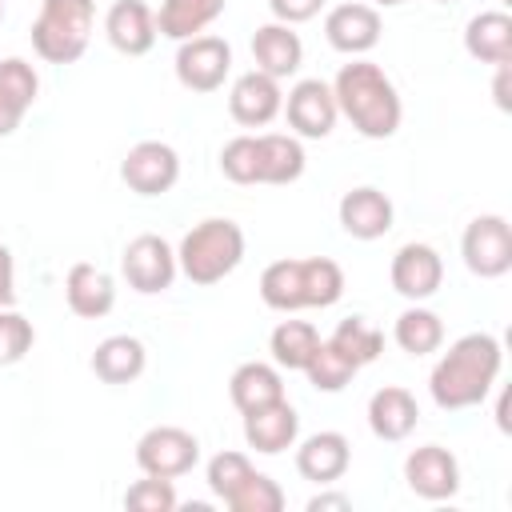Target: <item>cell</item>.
I'll use <instances>...</instances> for the list:
<instances>
[{"mask_svg":"<svg viewBox=\"0 0 512 512\" xmlns=\"http://www.w3.org/2000/svg\"><path fill=\"white\" fill-rule=\"evenodd\" d=\"M500 368H504V348L492 332H468L452 340L428 376L432 404L444 412H464L484 404L500 380Z\"/></svg>","mask_w":512,"mask_h":512,"instance_id":"6da1fadb","label":"cell"},{"mask_svg":"<svg viewBox=\"0 0 512 512\" xmlns=\"http://www.w3.org/2000/svg\"><path fill=\"white\" fill-rule=\"evenodd\" d=\"M332 96H336L340 116L364 140H388V136H396V128L404 120V104H400L396 84L372 60L356 56L352 64H344L332 80Z\"/></svg>","mask_w":512,"mask_h":512,"instance_id":"7a4b0ae2","label":"cell"},{"mask_svg":"<svg viewBox=\"0 0 512 512\" xmlns=\"http://www.w3.org/2000/svg\"><path fill=\"white\" fill-rule=\"evenodd\" d=\"M344 296V268L328 256L304 260H272L260 272V300L272 312H300V308H332Z\"/></svg>","mask_w":512,"mask_h":512,"instance_id":"3957f363","label":"cell"},{"mask_svg":"<svg viewBox=\"0 0 512 512\" xmlns=\"http://www.w3.org/2000/svg\"><path fill=\"white\" fill-rule=\"evenodd\" d=\"M304 144L300 136L260 132V136H232L220 148V172L232 184H292L304 176Z\"/></svg>","mask_w":512,"mask_h":512,"instance_id":"277c9868","label":"cell"},{"mask_svg":"<svg viewBox=\"0 0 512 512\" xmlns=\"http://www.w3.org/2000/svg\"><path fill=\"white\" fill-rule=\"evenodd\" d=\"M240 260H244V228L228 216H208L192 224L176 248V268L200 288L232 276Z\"/></svg>","mask_w":512,"mask_h":512,"instance_id":"5b68a950","label":"cell"},{"mask_svg":"<svg viewBox=\"0 0 512 512\" xmlns=\"http://www.w3.org/2000/svg\"><path fill=\"white\" fill-rule=\"evenodd\" d=\"M92 0H40L32 20V52L44 64H76L92 40Z\"/></svg>","mask_w":512,"mask_h":512,"instance_id":"8992f818","label":"cell"},{"mask_svg":"<svg viewBox=\"0 0 512 512\" xmlns=\"http://www.w3.org/2000/svg\"><path fill=\"white\" fill-rule=\"evenodd\" d=\"M460 256L464 268L480 280H500L512 268V228L500 212H484L476 220H468L464 236H460Z\"/></svg>","mask_w":512,"mask_h":512,"instance_id":"52a82bcc","label":"cell"},{"mask_svg":"<svg viewBox=\"0 0 512 512\" xmlns=\"http://www.w3.org/2000/svg\"><path fill=\"white\" fill-rule=\"evenodd\" d=\"M200 460V440L180 424H156L136 440V464L144 476L176 480L188 476Z\"/></svg>","mask_w":512,"mask_h":512,"instance_id":"ba28073f","label":"cell"},{"mask_svg":"<svg viewBox=\"0 0 512 512\" xmlns=\"http://www.w3.org/2000/svg\"><path fill=\"white\" fill-rule=\"evenodd\" d=\"M120 272H124V280H128V288L132 292H140V296H156V292H164V288H172V280H176V248L164 240V236H156V232H140V236H132L128 244H124V252H120Z\"/></svg>","mask_w":512,"mask_h":512,"instance_id":"9c48e42d","label":"cell"},{"mask_svg":"<svg viewBox=\"0 0 512 512\" xmlns=\"http://www.w3.org/2000/svg\"><path fill=\"white\" fill-rule=\"evenodd\" d=\"M172 68L188 92H216V88H224V80L232 72V44L200 32L192 40H180Z\"/></svg>","mask_w":512,"mask_h":512,"instance_id":"30bf717a","label":"cell"},{"mask_svg":"<svg viewBox=\"0 0 512 512\" xmlns=\"http://www.w3.org/2000/svg\"><path fill=\"white\" fill-rule=\"evenodd\" d=\"M120 180L136 192V196H164L176 188L180 180V156L172 144L164 140H140L128 148V156L120 160Z\"/></svg>","mask_w":512,"mask_h":512,"instance_id":"8fae6325","label":"cell"},{"mask_svg":"<svg viewBox=\"0 0 512 512\" xmlns=\"http://www.w3.org/2000/svg\"><path fill=\"white\" fill-rule=\"evenodd\" d=\"M280 112L288 116V128H292L296 136H304V140H324V136L336 128V116H340L336 96H332V84H324V80H316V76L296 80V84L288 88Z\"/></svg>","mask_w":512,"mask_h":512,"instance_id":"7c38bea8","label":"cell"},{"mask_svg":"<svg viewBox=\"0 0 512 512\" xmlns=\"http://www.w3.org/2000/svg\"><path fill=\"white\" fill-rule=\"evenodd\" d=\"M404 480L420 500H452L460 492V460L444 444H420L404 460Z\"/></svg>","mask_w":512,"mask_h":512,"instance_id":"4fadbf2b","label":"cell"},{"mask_svg":"<svg viewBox=\"0 0 512 512\" xmlns=\"http://www.w3.org/2000/svg\"><path fill=\"white\" fill-rule=\"evenodd\" d=\"M388 276H392V288H396L404 300L420 304V300L436 296V288L444 284V260H440V252H436L432 244L412 240V244L396 248Z\"/></svg>","mask_w":512,"mask_h":512,"instance_id":"5bb4252c","label":"cell"},{"mask_svg":"<svg viewBox=\"0 0 512 512\" xmlns=\"http://www.w3.org/2000/svg\"><path fill=\"white\" fill-rule=\"evenodd\" d=\"M280 108H284V88H280L276 76H268L260 68L236 76V84L228 92V112H232L236 124L264 128V124H272L280 116Z\"/></svg>","mask_w":512,"mask_h":512,"instance_id":"9a60e30c","label":"cell"},{"mask_svg":"<svg viewBox=\"0 0 512 512\" xmlns=\"http://www.w3.org/2000/svg\"><path fill=\"white\" fill-rule=\"evenodd\" d=\"M324 36L344 56H364L380 44V12L372 4H336L324 16Z\"/></svg>","mask_w":512,"mask_h":512,"instance_id":"2e32d148","label":"cell"},{"mask_svg":"<svg viewBox=\"0 0 512 512\" xmlns=\"http://www.w3.org/2000/svg\"><path fill=\"white\" fill-rule=\"evenodd\" d=\"M336 216H340V228L352 240H380L384 232H392V216L396 212H392V200L380 188L360 184V188H352V192L340 196Z\"/></svg>","mask_w":512,"mask_h":512,"instance_id":"e0dca14e","label":"cell"},{"mask_svg":"<svg viewBox=\"0 0 512 512\" xmlns=\"http://www.w3.org/2000/svg\"><path fill=\"white\" fill-rule=\"evenodd\" d=\"M352 464V444L344 432L336 428H324V432H312L308 440H300L296 448V472L312 484H336Z\"/></svg>","mask_w":512,"mask_h":512,"instance_id":"ac0fdd59","label":"cell"},{"mask_svg":"<svg viewBox=\"0 0 512 512\" xmlns=\"http://www.w3.org/2000/svg\"><path fill=\"white\" fill-rule=\"evenodd\" d=\"M296 436H300V416L288 404V396L244 412V440H248V448L264 452V456H280L284 448L296 444Z\"/></svg>","mask_w":512,"mask_h":512,"instance_id":"d6986e66","label":"cell"},{"mask_svg":"<svg viewBox=\"0 0 512 512\" xmlns=\"http://www.w3.org/2000/svg\"><path fill=\"white\" fill-rule=\"evenodd\" d=\"M104 36L124 56H144L156 44V12L144 0H116L104 16Z\"/></svg>","mask_w":512,"mask_h":512,"instance_id":"ffe728a7","label":"cell"},{"mask_svg":"<svg viewBox=\"0 0 512 512\" xmlns=\"http://www.w3.org/2000/svg\"><path fill=\"white\" fill-rule=\"evenodd\" d=\"M64 300H68V308H72L80 320H100V316H108L112 304H116V280H112L104 268L80 260V264H72L68 276H64Z\"/></svg>","mask_w":512,"mask_h":512,"instance_id":"44dd1931","label":"cell"},{"mask_svg":"<svg viewBox=\"0 0 512 512\" xmlns=\"http://www.w3.org/2000/svg\"><path fill=\"white\" fill-rule=\"evenodd\" d=\"M416 420H420V408H416V396L408 388L384 384V388L372 392V400H368V428H372L376 440H388V444L408 440Z\"/></svg>","mask_w":512,"mask_h":512,"instance_id":"7402d4cb","label":"cell"},{"mask_svg":"<svg viewBox=\"0 0 512 512\" xmlns=\"http://www.w3.org/2000/svg\"><path fill=\"white\" fill-rule=\"evenodd\" d=\"M36 92H40V76L28 60L20 56L0 60V136H12L20 128V120L36 104Z\"/></svg>","mask_w":512,"mask_h":512,"instance_id":"603a6c76","label":"cell"},{"mask_svg":"<svg viewBox=\"0 0 512 512\" xmlns=\"http://www.w3.org/2000/svg\"><path fill=\"white\" fill-rule=\"evenodd\" d=\"M252 60H256L260 72H268L276 80H288V76H296L300 60H304V44L292 32V24L272 20V24H260L252 32Z\"/></svg>","mask_w":512,"mask_h":512,"instance_id":"cb8c5ba5","label":"cell"},{"mask_svg":"<svg viewBox=\"0 0 512 512\" xmlns=\"http://www.w3.org/2000/svg\"><path fill=\"white\" fill-rule=\"evenodd\" d=\"M464 52L480 64H512V16L508 12H480L464 28Z\"/></svg>","mask_w":512,"mask_h":512,"instance_id":"d4e9b609","label":"cell"},{"mask_svg":"<svg viewBox=\"0 0 512 512\" xmlns=\"http://www.w3.org/2000/svg\"><path fill=\"white\" fill-rule=\"evenodd\" d=\"M224 4L228 0H160V12H156V32L168 36V40H192L200 36L208 24H216L224 16Z\"/></svg>","mask_w":512,"mask_h":512,"instance_id":"484cf974","label":"cell"},{"mask_svg":"<svg viewBox=\"0 0 512 512\" xmlns=\"http://www.w3.org/2000/svg\"><path fill=\"white\" fill-rule=\"evenodd\" d=\"M148 368V352L136 336H104L92 352V372L104 384H132Z\"/></svg>","mask_w":512,"mask_h":512,"instance_id":"4316f807","label":"cell"},{"mask_svg":"<svg viewBox=\"0 0 512 512\" xmlns=\"http://www.w3.org/2000/svg\"><path fill=\"white\" fill-rule=\"evenodd\" d=\"M228 396H232V404H236L240 416H244V412H252V408H264V404H272V400H284V380H280V372H276L272 364L248 360V364H240V368L232 372Z\"/></svg>","mask_w":512,"mask_h":512,"instance_id":"83f0119b","label":"cell"},{"mask_svg":"<svg viewBox=\"0 0 512 512\" xmlns=\"http://www.w3.org/2000/svg\"><path fill=\"white\" fill-rule=\"evenodd\" d=\"M392 336H396L400 352H408V356H428V352H436V348L444 344V320H440L432 308L412 304V308H404V312L396 316Z\"/></svg>","mask_w":512,"mask_h":512,"instance_id":"f1b7e54d","label":"cell"},{"mask_svg":"<svg viewBox=\"0 0 512 512\" xmlns=\"http://www.w3.org/2000/svg\"><path fill=\"white\" fill-rule=\"evenodd\" d=\"M328 344L360 372L364 364H372V360L384 352V332H380L376 324H368L364 316H348V320H340V324L332 328Z\"/></svg>","mask_w":512,"mask_h":512,"instance_id":"f546056e","label":"cell"},{"mask_svg":"<svg viewBox=\"0 0 512 512\" xmlns=\"http://www.w3.org/2000/svg\"><path fill=\"white\" fill-rule=\"evenodd\" d=\"M316 344H320V332H316L308 320H280V324L272 328V336H268L272 360H276L280 368H288V372H304V364L312 360Z\"/></svg>","mask_w":512,"mask_h":512,"instance_id":"4dcf8cb0","label":"cell"},{"mask_svg":"<svg viewBox=\"0 0 512 512\" xmlns=\"http://www.w3.org/2000/svg\"><path fill=\"white\" fill-rule=\"evenodd\" d=\"M224 504L232 508V512H280L284 508V488L272 480V476H264V472H248L228 496H224Z\"/></svg>","mask_w":512,"mask_h":512,"instance_id":"1f68e13d","label":"cell"},{"mask_svg":"<svg viewBox=\"0 0 512 512\" xmlns=\"http://www.w3.org/2000/svg\"><path fill=\"white\" fill-rule=\"evenodd\" d=\"M304 376H308V384H312L316 392H340V388L356 376V368H352L328 340H320L316 352H312V360L304 364Z\"/></svg>","mask_w":512,"mask_h":512,"instance_id":"d6a6232c","label":"cell"},{"mask_svg":"<svg viewBox=\"0 0 512 512\" xmlns=\"http://www.w3.org/2000/svg\"><path fill=\"white\" fill-rule=\"evenodd\" d=\"M36 344V328L28 316L12 312V308H0V368L8 364H20Z\"/></svg>","mask_w":512,"mask_h":512,"instance_id":"836d02e7","label":"cell"},{"mask_svg":"<svg viewBox=\"0 0 512 512\" xmlns=\"http://www.w3.org/2000/svg\"><path fill=\"white\" fill-rule=\"evenodd\" d=\"M180 500H176V488L172 480H160V476H144L136 484H128L124 492V508L132 512H172Z\"/></svg>","mask_w":512,"mask_h":512,"instance_id":"e575fe53","label":"cell"},{"mask_svg":"<svg viewBox=\"0 0 512 512\" xmlns=\"http://www.w3.org/2000/svg\"><path fill=\"white\" fill-rule=\"evenodd\" d=\"M248 472H252V460H248L244 452H216V456L208 460V492H212L216 500H224Z\"/></svg>","mask_w":512,"mask_h":512,"instance_id":"d590c367","label":"cell"},{"mask_svg":"<svg viewBox=\"0 0 512 512\" xmlns=\"http://www.w3.org/2000/svg\"><path fill=\"white\" fill-rule=\"evenodd\" d=\"M324 4H328V0H268L272 20H280V24H304V20H312Z\"/></svg>","mask_w":512,"mask_h":512,"instance_id":"8d00e7d4","label":"cell"},{"mask_svg":"<svg viewBox=\"0 0 512 512\" xmlns=\"http://www.w3.org/2000/svg\"><path fill=\"white\" fill-rule=\"evenodd\" d=\"M16 300V264H12V252L0 244V308H12Z\"/></svg>","mask_w":512,"mask_h":512,"instance_id":"74e56055","label":"cell"},{"mask_svg":"<svg viewBox=\"0 0 512 512\" xmlns=\"http://www.w3.org/2000/svg\"><path fill=\"white\" fill-rule=\"evenodd\" d=\"M508 72H512V64H496V84H492V92H496V108H500V112L512 108V96H508Z\"/></svg>","mask_w":512,"mask_h":512,"instance_id":"f35d334b","label":"cell"},{"mask_svg":"<svg viewBox=\"0 0 512 512\" xmlns=\"http://www.w3.org/2000/svg\"><path fill=\"white\" fill-rule=\"evenodd\" d=\"M324 508H352V500L344 492H320L308 500V512H324Z\"/></svg>","mask_w":512,"mask_h":512,"instance_id":"ab89813d","label":"cell"},{"mask_svg":"<svg viewBox=\"0 0 512 512\" xmlns=\"http://www.w3.org/2000/svg\"><path fill=\"white\" fill-rule=\"evenodd\" d=\"M496 424H500V432H508V392L500 388V404H496Z\"/></svg>","mask_w":512,"mask_h":512,"instance_id":"60d3db41","label":"cell"},{"mask_svg":"<svg viewBox=\"0 0 512 512\" xmlns=\"http://www.w3.org/2000/svg\"><path fill=\"white\" fill-rule=\"evenodd\" d=\"M372 8H396V4H404V0H368Z\"/></svg>","mask_w":512,"mask_h":512,"instance_id":"b9f144b4","label":"cell"},{"mask_svg":"<svg viewBox=\"0 0 512 512\" xmlns=\"http://www.w3.org/2000/svg\"><path fill=\"white\" fill-rule=\"evenodd\" d=\"M436 4H456V0H436Z\"/></svg>","mask_w":512,"mask_h":512,"instance_id":"7bdbcfd3","label":"cell"},{"mask_svg":"<svg viewBox=\"0 0 512 512\" xmlns=\"http://www.w3.org/2000/svg\"><path fill=\"white\" fill-rule=\"evenodd\" d=\"M0 20H4V0H0Z\"/></svg>","mask_w":512,"mask_h":512,"instance_id":"ee69618b","label":"cell"}]
</instances>
